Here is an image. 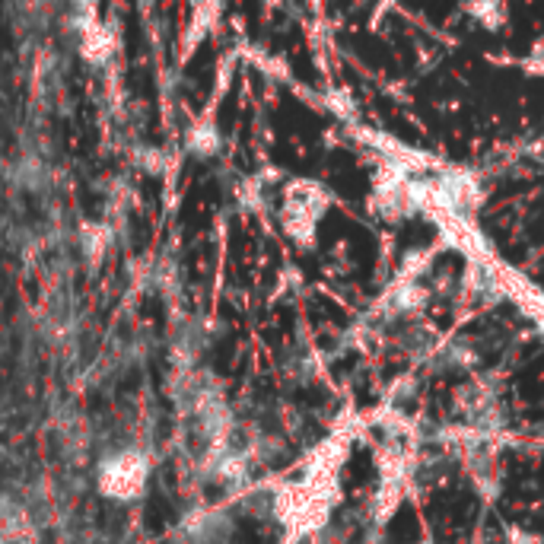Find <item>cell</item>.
<instances>
[{
    "label": "cell",
    "instance_id": "obj_1",
    "mask_svg": "<svg viewBox=\"0 0 544 544\" xmlns=\"http://www.w3.org/2000/svg\"><path fill=\"white\" fill-rule=\"evenodd\" d=\"M150 484V462L144 452L125 449L109 455L99 471H96V487L105 500L115 503H134L144 497V490Z\"/></svg>",
    "mask_w": 544,
    "mask_h": 544
},
{
    "label": "cell",
    "instance_id": "obj_2",
    "mask_svg": "<svg viewBox=\"0 0 544 544\" xmlns=\"http://www.w3.org/2000/svg\"><path fill=\"white\" fill-rule=\"evenodd\" d=\"M83 245H86V255H90V258H96V255L102 258L105 245H109V233H105L102 226H90V230H86Z\"/></svg>",
    "mask_w": 544,
    "mask_h": 544
}]
</instances>
